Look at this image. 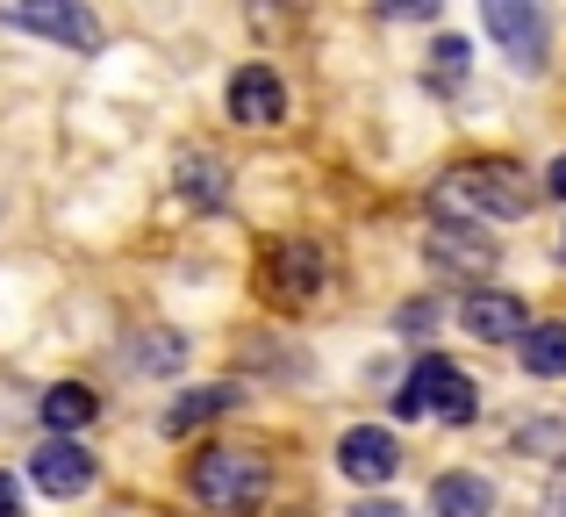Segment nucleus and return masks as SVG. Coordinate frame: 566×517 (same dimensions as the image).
Wrapping results in <instances>:
<instances>
[{
  "label": "nucleus",
  "instance_id": "obj_16",
  "mask_svg": "<svg viewBox=\"0 0 566 517\" xmlns=\"http://www.w3.org/2000/svg\"><path fill=\"white\" fill-rule=\"evenodd\" d=\"M180 187L201 201V209H222V201H230V180H222V166L208 152H187L180 158Z\"/></svg>",
  "mask_w": 566,
  "mask_h": 517
},
{
  "label": "nucleus",
  "instance_id": "obj_22",
  "mask_svg": "<svg viewBox=\"0 0 566 517\" xmlns=\"http://www.w3.org/2000/svg\"><path fill=\"white\" fill-rule=\"evenodd\" d=\"M545 187H553V195L566 201V158H559V166H553V173H545Z\"/></svg>",
  "mask_w": 566,
  "mask_h": 517
},
{
  "label": "nucleus",
  "instance_id": "obj_7",
  "mask_svg": "<svg viewBox=\"0 0 566 517\" xmlns=\"http://www.w3.org/2000/svg\"><path fill=\"white\" fill-rule=\"evenodd\" d=\"M337 467H345L352 482H366V489L395 482V467H401V446H395V432H380V424H352V432L337 438Z\"/></svg>",
  "mask_w": 566,
  "mask_h": 517
},
{
  "label": "nucleus",
  "instance_id": "obj_24",
  "mask_svg": "<svg viewBox=\"0 0 566 517\" xmlns=\"http://www.w3.org/2000/svg\"><path fill=\"white\" fill-rule=\"evenodd\" d=\"M0 216H8V201H0Z\"/></svg>",
  "mask_w": 566,
  "mask_h": 517
},
{
  "label": "nucleus",
  "instance_id": "obj_2",
  "mask_svg": "<svg viewBox=\"0 0 566 517\" xmlns=\"http://www.w3.org/2000/svg\"><path fill=\"white\" fill-rule=\"evenodd\" d=\"M265 482H273V467H265L251 446H208L201 461L187 467L193 504L216 510V517H244V510H259V504H265Z\"/></svg>",
  "mask_w": 566,
  "mask_h": 517
},
{
  "label": "nucleus",
  "instance_id": "obj_8",
  "mask_svg": "<svg viewBox=\"0 0 566 517\" xmlns=\"http://www.w3.org/2000/svg\"><path fill=\"white\" fill-rule=\"evenodd\" d=\"M459 323H467L481 345H524V302L516 294H502V288H473L467 302H459Z\"/></svg>",
  "mask_w": 566,
  "mask_h": 517
},
{
  "label": "nucleus",
  "instance_id": "obj_4",
  "mask_svg": "<svg viewBox=\"0 0 566 517\" xmlns=\"http://www.w3.org/2000/svg\"><path fill=\"white\" fill-rule=\"evenodd\" d=\"M0 22L36 29V37L72 43V51H101V22L80 8V0H0Z\"/></svg>",
  "mask_w": 566,
  "mask_h": 517
},
{
  "label": "nucleus",
  "instance_id": "obj_21",
  "mask_svg": "<svg viewBox=\"0 0 566 517\" xmlns=\"http://www.w3.org/2000/svg\"><path fill=\"white\" fill-rule=\"evenodd\" d=\"M352 517H409V510H401V504H359Z\"/></svg>",
  "mask_w": 566,
  "mask_h": 517
},
{
  "label": "nucleus",
  "instance_id": "obj_1",
  "mask_svg": "<svg viewBox=\"0 0 566 517\" xmlns=\"http://www.w3.org/2000/svg\"><path fill=\"white\" fill-rule=\"evenodd\" d=\"M438 216H467V224H516V216H531V201H538V187L524 180V166H510V158H467V166H452L438 180Z\"/></svg>",
  "mask_w": 566,
  "mask_h": 517
},
{
  "label": "nucleus",
  "instance_id": "obj_12",
  "mask_svg": "<svg viewBox=\"0 0 566 517\" xmlns=\"http://www.w3.org/2000/svg\"><path fill=\"white\" fill-rule=\"evenodd\" d=\"M430 517H495V489L481 475H438L430 482Z\"/></svg>",
  "mask_w": 566,
  "mask_h": 517
},
{
  "label": "nucleus",
  "instance_id": "obj_19",
  "mask_svg": "<svg viewBox=\"0 0 566 517\" xmlns=\"http://www.w3.org/2000/svg\"><path fill=\"white\" fill-rule=\"evenodd\" d=\"M430 323H438V309H430V302H416V309H401V331H430Z\"/></svg>",
  "mask_w": 566,
  "mask_h": 517
},
{
  "label": "nucleus",
  "instance_id": "obj_15",
  "mask_svg": "<svg viewBox=\"0 0 566 517\" xmlns=\"http://www.w3.org/2000/svg\"><path fill=\"white\" fill-rule=\"evenodd\" d=\"M516 352H524V374L559 381V374H566V323H531Z\"/></svg>",
  "mask_w": 566,
  "mask_h": 517
},
{
  "label": "nucleus",
  "instance_id": "obj_18",
  "mask_svg": "<svg viewBox=\"0 0 566 517\" xmlns=\"http://www.w3.org/2000/svg\"><path fill=\"white\" fill-rule=\"evenodd\" d=\"M430 58H438V80H459L473 51H467V43H459V37H444V43H438V51H430Z\"/></svg>",
  "mask_w": 566,
  "mask_h": 517
},
{
  "label": "nucleus",
  "instance_id": "obj_6",
  "mask_svg": "<svg viewBox=\"0 0 566 517\" xmlns=\"http://www.w3.org/2000/svg\"><path fill=\"white\" fill-rule=\"evenodd\" d=\"M488 37L516 58V72H538L545 51H553V29H545V14L531 0H488Z\"/></svg>",
  "mask_w": 566,
  "mask_h": 517
},
{
  "label": "nucleus",
  "instance_id": "obj_11",
  "mask_svg": "<svg viewBox=\"0 0 566 517\" xmlns=\"http://www.w3.org/2000/svg\"><path fill=\"white\" fill-rule=\"evenodd\" d=\"M230 403H237V389H222V381H208V389H187L180 403L158 417V432H166V438H187V432H201V424H216Z\"/></svg>",
  "mask_w": 566,
  "mask_h": 517
},
{
  "label": "nucleus",
  "instance_id": "obj_17",
  "mask_svg": "<svg viewBox=\"0 0 566 517\" xmlns=\"http://www.w3.org/2000/svg\"><path fill=\"white\" fill-rule=\"evenodd\" d=\"M180 360H187V338H172V331H151V338H144V352H137L144 374H166V366H180Z\"/></svg>",
  "mask_w": 566,
  "mask_h": 517
},
{
  "label": "nucleus",
  "instance_id": "obj_23",
  "mask_svg": "<svg viewBox=\"0 0 566 517\" xmlns=\"http://www.w3.org/2000/svg\"><path fill=\"white\" fill-rule=\"evenodd\" d=\"M545 517H566V489H553V504H545Z\"/></svg>",
  "mask_w": 566,
  "mask_h": 517
},
{
  "label": "nucleus",
  "instance_id": "obj_5",
  "mask_svg": "<svg viewBox=\"0 0 566 517\" xmlns=\"http://www.w3.org/2000/svg\"><path fill=\"white\" fill-rule=\"evenodd\" d=\"M259 288H265V302H280V309L316 302V288H323V252H316L308 238L273 245V252L259 259Z\"/></svg>",
  "mask_w": 566,
  "mask_h": 517
},
{
  "label": "nucleus",
  "instance_id": "obj_20",
  "mask_svg": "<svg viewBox=\"0 0 566 517\" xmlns=\"http://www.w3.org/2000/svg\"><path fill=\"white\" fill-rule=\"evenodd\" d=\"M0 517H22V489H14V475H0Z\"/></svg>",
  "mask_w": 566,
  "mask_h": 517
},
{
  "label": "nucleus",
  "instance_id": "obj_9",
  "mask_svg": "<svg viewBox=\"0 0 566 517\" xmlns=\"http://www.w3.org/2000/svg\"><path fill=\"white\" fill-rule=\"evenodd\" d=\"M29 482H36L43 496H57V504H65V496H80L86 482H94V453L72 446V438H51V446L29 461Z\"/></svg>",
  "mask_w": 566,
  "mask_h": 517
},
{
  "label": "nucleus",
  "instance_id": "obj_10",
  "mask_svg": "<svg viewBox=\"0 0 566 517\" xmlns=\"http://www.w3.org/2000/svg\"><path fill=\"white\" fill-rule=\"evenodd\" d=\"M230 115L251 123V130L280 123V115H287V86H280V72L273 65H244V72H237V80H230Z\"/></svg>",
  "mask_w": 566,
  "mask_h": 517
},
{
  "label": "nucleus",
  "instance_id": "obj_13",
  "mask_svg": "<svg viewBox=\"0 0 566 517\" xmlns=\"http://www.w3.org/2000/svg\"><path fill=\"white\" fill-rule=\"evenodd\" d=\"M94 417H101V395L86 389V381H57V389L43 395V424H51L57 438L80 432V424H94Z\"/></svg>",
  "mask_w": 566,
  "mask_h": 517
},
{
  "label": "nucleus",
  "instance_id": "obj_14",
  "mask_svg": "<svg viewBox=\"0 0 566 517\" xmlns=\"http://www.w3.org/2000/svg\"><path fill=\"white\" fill-rule=\"evenodd\" d=\"M430 259L452 266V273H488V266H495V245L459 238V224H438V230H430Z\"/></svg>",
  "mask_w": 566,
  "mask_h": 517
},
{
  "label": "nucleus",
  "instance_id": "obj_3",
  "mask_svg": "<svg viewBox=\"0 0 566 517\" xmlns=\"http://www.w3.org/2000/svg\"><path fill=\"white\" fill-rule=\"evenodd\" d=\"M395 410H401V417H430V410H438L444 424H473V410H481V395H473V381L459 374L452 360H438V352H430V360H416V374L401 381Z\"/></svg>",
  "mask_w": 566,
  "mask_h": 517
}]
</instances>
